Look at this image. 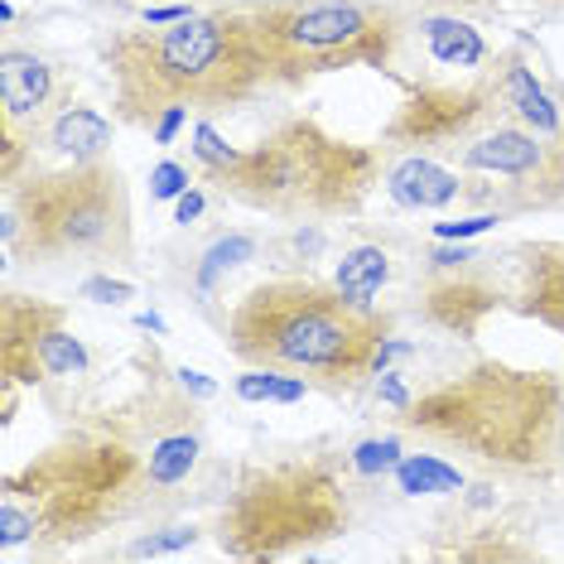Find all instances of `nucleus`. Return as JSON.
<instances>
[{
    "label": "nucleus",
    "mask_w": 564,
    "mask_h": 564,
    "mask_svg": "<svg viewBox=\"0 0 564 564\" xmlns=\"http://www.w3.org/2000/svg\"><path fill=\"white\" fill-rule=\"evenodd\" d=\"M97 63L111 83V117L145 131L170 107L217 117L271 87L247 6L203 10L178 24H121L97 34Z\"/></svg>",
    "instance_id": "nucleus-1"
},
{
    "label": "nucleus",
    "mask_w": 564,
    "mask_h": 564,
    "mask_svg": "<svg viewBox=\"0 0 564 564\" xmlns=\"http://www.w3.org/2000/svg\"><path fill=\"white\" fill-rule=\"evenodd\" d=\"M401 434L511 482H555L564 464V381L482 357L395 410Z\"/></svg>",
    "instance_id": "nucleus-2"
},
{
    "label": "nucleus",
    "mask_w": 564,
    "mask_h": 564,
    "mask_svg": "<svg viewBox=\"0 0 564 564\" xmlns=\"http://www.w3.org/2000/svg\"><path fill=\"white\" fill-rule=\"evenodd\" d=\"M155 492L145 454L131 434L93 415L63 430L30 464L10 468L0 482V545L73 550L121 525Z\"/></svg>",
    "instance_id": "nucleus-3"
},
{
    "label": "nucleus",
    "mask_w": 564,
    "mask_h": 564,
    "mask_svg": "<svg viewBox=\"0 0 564 564\" xmlns=\"http://www.w3.org/2000/svg\"><path fill=\"white\" fill-rule=\"evenodd\" d=\"M391 314L357 310L333 280L275 275L227 314V352L241 367H275L318 391H357L387 367Z\"/></svg>",
    "instance_id": "nucleus-4"
},
{
    "label": "nucleus",
    "mask_w": 564,
    "mask_h": 564,
    "mask_svg": "<svg viewBox=\"0 0 564 564\" xmlns=\"http://www.w3.org/2000/svg\"><path fill=\"white\" fill-rule=\"evenodd\" d=\"M223 198L285 223H333L357 217L381 184V150L328 131L318 117L275 121L232 164L203 174Z\"/></svg>",
    "instance_id": "nucleus-5"
},
{
    "label": "nucleus",
    "mask_w": 564,
    "mask_h": 564,
    "mask_svg": "<svg viewBox=\"0 0 564 564\" xmlns=\"http://www.w3.org/2000/svg\"><path fill=\"white\" fill-rule=\"evenodd\" d=\"M6 256L20 265L63 261H131L135 217L131 188L111 155L63 160L58 170H30L6 188Z\"/></svg>",
    "instance_id": "nucleus-6"
},
{
    "label": "nucleus",
    "mask_w": 564,
    "mask_h": 564,
    "mask_svg": "<svg viewBox=\"0 0 564 564\" xmlns=\"http://www.w3.org/2000/svg\"><path fill=\"white\" fill-rule=\"evenodd\" d=\"M338 454H285L251 464L213 521L227 560H290L348 535L352 482Z\"/></svg>",
    "instance_id": "nucleus-7"
},
{
    "label": "nucleus",
    "mask_w": 564,
    "mask_h": 564,
    "mask_svg": "<svg viewBox=\"0 0 564 564\" xmlns=\"http://www.w3.org/2000/svg\"><path fill=\"white\" fill-rule=\"evenodd\" d=\"M247 20L271 87H304L348 68H391L410 30L395 0H256Z\"/></svg>",
    "instance_id": "nucleus-8"
},
{
    "label": "nucleus",
    "mask_w": 564,
    "mask_h": 564,
    "mask_svg": "<svg viewBox=\"0 0 564 564\" xmlns=\"http://www.w3.org/2000/svg\"><path fill=\"white\" fill-rule=\"evenodd\" d=\"M497 121H507V101L492 63L468 83H405L401 107L381 126V150L454 160Z\"/></svg>",
    "instance_id": "nucleus-9"
},
{
    "label": "nucleus",
    "mask_w": 564,
    "mask_h": 564,
    "mask_svg": "<svg viewBox=\"0 0 564 564\" xmlns=\"http://www.w3.org/2000/svg\"><path fill=\"white\" fill-rule=\"evenodd\" d=\"M93 371V352L73 328V314L54 300L10 290L0 300V377L10 387H54Z\"/></svg>",
    "instance_id": "nucleus-10"
},
{
    "label": "nucleus",
    "mask_w": 564,
    "mask_h": 564,
    "mask_svg": "<svg viewBox=\"0 0 564 564\" xmlns=\"http://www.w3.org/2000/svg\"><path fill=\"white\" fill-rule=\"evenodd\" d=\"M507 300L511 294L502 285L497 256L464 247V241H448V247H434L425 256V271H420V290H415V314L430 328H440L458 343H473Z\"/></svg>",
    "instance_id": "nucleus-11"
},
{
    "label": "nucleus",
    "mask_w": 564,
    "mask_h": 564,
    "mask_svg": "<svg viewBox=\"0 0 564 564\" xmlns=\"http://www.w3.org/2000/svg\"><path fill=\"white\" fill-rule=\"evenodd\" d=\"M68 101H73V83L63 78L54 58L20 44L0 48V178H6V188L30 174L24 160L34 155L48 121Z\"/></svg>",
    "instance_id": "nucleus-12"
},
{
    "label": "nucleus",
    "mask_w": 564,
    "mask_h": 564,
    "mask_svg": "<svg viewBox=\"0 0 564 564\" xmlns=\"http://www.w3.org/2000/svg\"><path fill=\"white\" fill-rule=\"evenodd\" d=\"M387 194L401 208L440 213L454 203H478V178H468V170H454V160L440 155H401L387 170Z\"/></svg>",
    "instance_id": "nucleus-13"
},
{
    "label": "nucleus",
    "mask_w": 564,
    "mask_h": 564,
    "mask_svg": "<svg viewBox=\"0 0 564 564\" xmlns=\"http://www.w3.org/2000/svg\"><path fill=\"white\" fill-rule=\"evenodd\" d=\"M511 256H517L511 310L564 338V241H521Z\"/></svg>",
    "instance_id": "nucleus-14"
},
{
    "label": "nucleus",
    "mask_w": 564,
    "mask_h": 564,
    "mask_svg": "<svg viewBox=\"0 0 564 564\" xmlns=\"http://www.w3.org/2000/svg\"><path fill=\"white\" fill-rule=\"evenodd\" d=\"M492 68H497V83H502V101H507L511 121L531 126V131H541V135H560L564 131V107L550 97V87L535 78V68L517 54V48L497 54Z\"/></svg>",
    "instance_id": "nucleus-15"
},
{
    "label": "nucleus",
    "mask_w": 564,
    "mask_h": 564,
    "mask_svg": "<svg viewBox=\"0 0 564 564\" xmlns=\"http://www.w3.org/2000/svg\"><path fill=\"white\" fill-rule=\"evenodd\" d=\"M44 150H58L63 160H101V155H111V121L93 107L68 101V107L48 121Z\"/></svg>",
    "instance_id": "nucleus-16"
},
{
    "label": "nucleus",
    "mask_w": 564,
    "mask_h": 564,
    "mask_svg": "<svg viewBox=\"0 0 564 564\" xmlns=\"http://www.w3.org/2000/svg\"><path fill=\"white\" fill-rule=\"evenodd\" d=\"M391 280V256L387 247H352L343 251L338 271H333V285H338L357 310H377V294L387 290Z\"/></svg>",
    "instance_id": "nucleus-17"
},
{
    "label": "nucleus",
    "mask_w": 564,
    "mask_h": 564,
    "mask_svg": "<svg viewBox=\"0 0 564 564\" xmlns=\"http://www.w3.org/2000/svg\"><path fill=\"white\" fill-rule=\"evenodd\" d=\"M420 30H425V44L430 54L444 63V68H478V63H487V44L482 34L473 30V24L464 15H425L420 20Z\"/></svg>",
    "instance_id": "nucleus-18"
},
{
    "label": "nucleus",
    "mask_w": 564,
    "mask_h": 564,
    "mask_svg": "<svg viewBox=\"0 0 564 564\" xmlns=\"http://www.w3.org/2000/svg\"><path fill=\"white\" fill-rule=\"evenodd\" d=\"M391 478L405 497H440V492H458L464 487V468L448 464L440 454H405Z\"/></svg>",
    "instance_id": "nucleus-19"
},
{
    "label": "nucleus",
    "mask_w": 564,
    "mask_h": 564,
    "mask_svg": "<svg viewBox=\"0 0 564 564\" xmlns=\"http://www.w3.org/2000/svg\"><path fill=\"white\" fill-rule=\"evenodd\" d=\"M232 391L251 405H294V401H304L314 387L304 377H290V371H275V367H247L232 381Z\"/></svg>",
    "instance_id": "nucleus-20"
},
{
    "label": "nucleus",
    "mask_w": 564,
    "mask_h": 564,
    "mask_svg": "<svg viewBox=\"0 0 564 564\" xmlns=\"http://www.w3.org/2000/svg\"><path fill=\"white\" fill-rule=\"evenodd\" d=\"M256 256V237L251 232H227L217 237L208 251H203V265H198V285H213L217 275L237 271V265H247Z\"/></svg>",
    "instance_id": "nucleus-21"
},
{
    "label": "nucleus",
    "mask_w": 564,
    "mask_h": 564,
    "mask_svg": "<svg viewBox=\"0 0 564 564\" xmlns=\"http://www.w3.org/2000/svg\"><path fill=\"white\" fill-rule=\"evenodd\" d=\"M401 458H405L401 434H381V440H362V444H352L348 468L357 473V478H381V473H395V464H401Z\"/></svg>",
    "instance_id": "nucleus-22"
},
{
    "label": "nucleus",
    "mask_w": 564,
    "mask_h": 564,
    "mask_svg": "<svg viewBox=\"0 0 564 564\" xmlns=\"http://www.w3.org/2000/svg\"><path fill=\"white\" fill-rule=\"evenodd\" d=\"M232 155H237V145H227V140L213 131V121H198V126H194V160H198L203 174H213V170H223V164H232Z\"/></svg>",
    "instance_id": "nucleus-23"
},
{
    "label": "nucleus",
    "mask_w": 564,
    "mask_h": 564,
    "mask_svg": "<svg viewBox=\"0 0 564 564\" xmlns=\"http://www.w3.org/2000/svg\"><path fill=\"white\" fill-rule=\"evenodd\" d=\"M502 217H507L502 208H487V213L464 217V223H434V237H440V241H468V237H478V232H492Z\"/></svg>",
    "instance_id": "nucleus-24"
},
{
    "label": "nucleus",
    "mask_w": 564,
    "mask_h": 564,
    "mask_svg": "<svg viewBox=\"0 0 564 564\" xmlns=\"http://www.w3.org/2000/svg\"><path fill=\"white\" fill-rule=\"evenodd\" d=\"M188 184H194V178H188L184 164L164 160L160 170L150 174V198H184V194H188Z\"/></svg>",
    "instance_id": "nucleus-25"
},
{
    "label": "nucleus",
    "mask_w": 564,
    "mask_h": 564,
    "mask_svg": "<svg viewBox=\"0 0 564 564\" xmlns=\"http://www.w3.org/2000/svg\"><path fill=\"white\" fill-rule=\"evenodd\" d=\"M83 300L126 304V300H135V285H131V280H111V275H87L83 280Z\"/></svg>",
    "instance_id": "nucleus-26"
},
{
    "label": "nucleus",
    "mask_w": 564,
    "mask_h": 564,
    "mask_svg": "<svg viewBox=\"0 0 564 564\" xmlns=\"http://www.w3.org/2000/svg\"><path fill=\"white\" fill-rule=\"evenodd\" d=\"M420 10H440V15H492L502 0H405Z\"/></svg>",
    "instance_id": "nucleus-27"
},
{
    "label": "nucleus",
    "mask_w": 564,
    "mask_h": 564,
    "mask_svg": "<svg viewBox=\"0 0 564 564\" xmlns=\"http://www.w3.org/2000/svg\"><path fill=\"white\" fill-rule=\"evenodd\" d=\"M194 541H198L194 525H174L170 535H150V541H140L135 555H160V550H178V545H194Z\"/></svg>",
    "instance_id": "nucleus-28"
},
{
    "label": "nucleus",
    "mask_w": 564,
    "mask_h": 564,
    "mask_svg": "<svg viewBox=\"0 0 564 564\" xmlns=\"http://www.w3.org/2000/svg\"><path fill=\"white\" fill-rule=\"evenodd\" d=\"M377 377H381V381H377V401H387L391 410H405L410 401H415V395L401 387V371H387V367H381Z\"/></svg>",
    "instance_id": "nucleus-29"
},
{
    "label": "nucleus",
    "mask_w": 564,
    "mask_h": 564,
    "mask_svg": "<svg viewBox=\"0 0 564 564\" xmlns=\"http://www.w3.org/2000/svg\"><path fill=\"white\" fill-rule=\"evenodd\" d=\"M184 121H188V107H170V111H160L155 126H150V135H155V145H174V135L184 131Z\"/></svg>",
    "instance_id": "nucleus-30"
},
{
    "label": "nucleus",
    "mask_w": 564,
    "mask_h": 564,
    "mask_svg": "<svg viewBox=\"0 0 564 564\" xmlns=\"http://www.w3.org/2000/svg\"><path fill=\"white\" fill-rule=\"evenodd\" d=\"M188 15H198L194 0H174V6H150V10H140V20H145V24H178V20H188Z\"/></svg>",
    "instance_id": "nucleus-31"
},
{
    "label": "nucleus",
    "mask_w": 564,
    "mask_h": 564,
    "mask_svg": "<svg viewBox=\"0 0 564 564\" xmlns=\"http://www.w3.org/2000/svg\"><path fill=\"white\" fill-rule=\"evenodd\" d=\"M203 208H208V198H203V188H188L184 198H178V208H174V223L178 227H188V223H198Z\"/></svg>",
    "instance_id": "nucleus-32"
},
{
    "label": "nucleus",
    "mask_w": 564,
    "mask_h": 564,
    "mask_svg": "<svg viewBox=\"0 0 564 564\" xmlns=\"http://www.w3.org/2000/svg\"><path fill=\"white\" fill-rule=\"evenodd\" d=\"M174 377H178V387H184L188 395H203V401H208V395L217 391V387H213V381H208V377H203V371H188V367H178V371H174Z\"/></svg>",
    "instance_id": "nucleus-33"
},
{
    "label": "nucleus",
    "mask_w": 564,
    "mask_h": 564,
    "mask_svg": "<svg viewBox=\"0 0 564 564\" xmlns=\"http://www.w3.org/2000/svg\"><path fill=\"white\" fill-rule=\"evenodd\" d=\"M531 6H545V10H564V0H531Z\"/></svg>",
    "instance_id": "nucleus-34"
}]
</instances>
